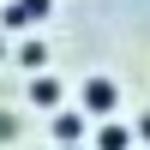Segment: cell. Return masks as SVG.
<instances>
[{
	"mask_svg": "<svg viewBox=\"0 0 150 150\" xmlns=\"http://www.w3.org/2000/svg\"><path fill=\"white\" fill-rule=\"evenodd\" d=\"M90 150H132V126L126 120H96V132H90Z\"/></svg>",
	"mask_w": 150,
	"mask_h": 150,
	"instance_id": "obj_5",
	"label": "cell"
},
{
	"mask_svg": "<svg viewBox=\"0 0 150 150\" xmlns=\"http://www.w3.org/2000/svg\"><path fill=\"white\" fill-rule=\"evenodd\" d=\"M48 132H54V144H60V150H78L84 138H90V120H84L78 108H60V114L48 120Z\"/></svg>",
	"mask_w": 150,
	"mask_h": 150,
	"instance_id": "obj_4",
	"label": "cell"
},
{
	"mask_svg": "<svg viewBox=\"0 0 150 150\" xmlns=\"http://www.w3.org/2000/svg\"><path fill=\"white\" fill-rule=\"evenodd\" d=\"M132 138H144V144H150V108L138 114V126H132Z\"/></svg>",
	"mask_w": 150,
	"mask_h": 150,
	"instance_id": "obj_8",
	"label": "cell"
},
{
	"mask_svg": "<svg viewBox=\"0 0 150 150\" xmlns=\"http://www.w3.org/2000/svg\"><path fill=\"white\" fill-rule=\"evenodd\" d=\"M12 60H18V66L36 78V72H48V42H42V36H30V42H18V48H12Z\"/></svg>",
	"mask_w": 150,
	"mask_h": 150,
	"instance_id": "obj_6",
	"label": "cell"
},
{
	"mask_svg": "<svg viewBox=\"0 0 150 150\" xmlns=\"http://www.w3.org/2000/svg\"><path fill=\"white\" fill-rule=\"evenodd\" d=\"M42 18H54V0H6L0 6V24L6 30H36Z\"/></svg>",
	"mask_w": 150,
	"mask_h": 150,
	"instance_id": "obj_2",
	"label": "cell"
},
{
	"mask_svg": "<svg viewBox=\"0 0 150 150\" xmlns=\"http://www.w3.org/2000/svg\"><path fill=\"white\" fill-rule=\"evenodd\" d=\"M24 102H30V108H42V114H60V108H66V84H60L54 72H36V78H30V90H24Z\"/></svg>",
	"mask_w": 150,
	"mask_h": 150,
	"instance_id": "obj_3",
	"label": "cell"
},
{
	"mask_svg": "<svg viewBox=\"0 0 150 150\" xmlns=\"http://www.w3.org/2000/svg\"><path fill=\"white\" fill-rule=\"evenodd\" d=\"M18 138V114H0V144H12Z\"/></svg>",
	"mask_w": 150,
	"mask_h": 150,
	"instance_id": "obj_7",
	"label": "cell"
},
{
	"mask_svg": "<svg viewBox=\"0 0 150 150\" xmlns=\"http://www.w3.org/2000/svg\"><path fill=\"white\" fill-rule=\"evenodd\" d=\"M6 54H12V48H6V36H0V60H6Z\"/></svg>",
	"mask_w": 150,
	"mask_h": 150,
	"instance_id": "obj_9",
	"label": "cell"
},
{
	"mask_svg": "<svg viewBox=\"0 0 150 150\" xmlns=\"http://www.w3.org/2000/svg\"><path fill=\"white\" fill-rule=\"evenodd\" d=\"M114 108H120V84L108 78V72L84 78V90H78V114L84 120H114Z\"/></svg>",
	"mask_w": 150,
	"mask_h": 150,
	"instance_id": "obj_1",
	"label": "cell"
}]
</instances>
